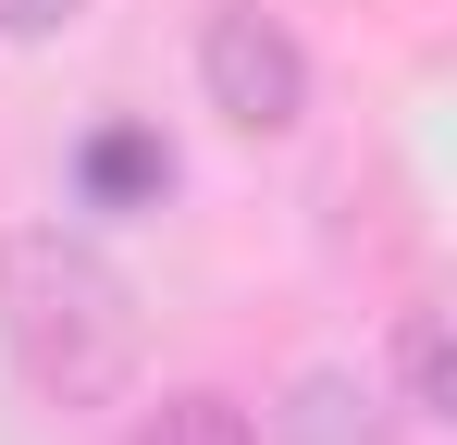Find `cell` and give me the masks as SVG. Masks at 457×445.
Listing matches in <instances>:
<instances>
[{"instance_id":"cell-3","label":"cell","mask_w":457,"mask_h":445,"mask_svg":"<svg viewBox=\"0 0 457 445\" xmlns=\"http://www.w3.org/2000/svg\"><path fill=\"white\" fill-rule=\"evenodd\" d=\"M161 186H173V148H161V137H137V124L87 137V198H112V211H124V198H161Z\"/></svg>"},{"instance_id":"cell-5","label":"cell","mask_w":457,"mask_h":445,"mask_svg":"<svg viewBox=\"0 0 457 445\" xmlns=\"http://www.w3.org/2000/svg\"><path fill=\"white\" fill-rule=\"evenodd\" d=\"M395 383H408V421H445V309L395 322Z\"/></svg>"},{"instance_id":"cell-6","label":"cell","mask_w":457,"mask_h":445,"mask_svg":"<svg viewBox=\"0 0 457 445\" xmlns=\"http://www.w3.org/2000/svg\"><path fill=\"white\" fill-rule=\"evenodd\" d=\"M87 0H0V38H62Z\"/></svg>"},{"instance_id":"cell-2","label":"cell","mask_w":457,"mask_h":445,"mask_svg":"<svg viewBox=\"0 0 457 445\" xmlns=\"http://www.w3.org/2000/svg\"><path fill=\"white\" fill-rule=\"evenodd\" d=\"M198 87H211V112H223L235 137H285L309 112V50L260 13V0H211V25H198Z\"/></svg>"},{"instance_id":"cell-7","label":"cell","mask_w":457,"mask_h":445,"mask_svg":"<svg viewBox=\"0 0 457 445\" xmlns=\"http://www.w3.org/2000/svg\"><path fill=\"white\" fill-rule=\"evenodd\" d=\"M297 445H346V383H309V408H297Z\"/></svg>"},{"instance_id":"cell-1","label":"cell","mask_w":457,"mask_h":445,"mask_svg":"<svg viewBox=\"0 0 457 445\" xmlns=\"http://www.w3.org/2000/svg\"><path fill=\"white\" fill-rule=\"evenodd\" d=\"M137 285L62 235V222H25V235H0V347L12 371L50 396V408H112L124 383H137Z\"/></svg>"},{"instance_id":"cell-4","label":"cell","mask_w":457,"mask_h":445,"mask_svg":"<svg viewBox=\"0 0 457 445\" xmlns=\"http://www.w3.org/2000/svg\"><path fill=\"white\" fill-rule=\"evenodd\" d=\"M124 445H260V433H247V408H235V396H161Z\"/></svg>"}]
</instances>
